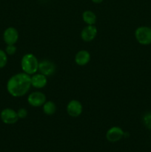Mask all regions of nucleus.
<instances>
[{
    "mask_svg": "<svg viewBox=\"0 0 151 152\" xmlns=\"http://www.w3.org/2000/svg\"><path fill=\"white\" fill-rule=\"evenodd\" d=\"M7 56L5 51L0 49V68H2L7 65Z\"/></svg>",
    "mask_w": 151,
    "mask_h": 152,
    "instance_id": "dca6fc26",
    "label": "nucleus"
},
{
    "mask_svg": "<svg viewBox=\"0 0 151 152\" xmlns=\"http://www.w3.org/2000/svg\"><path fill=\"white\" fill-rule=\"evenodd\" d=\"M38 60L33 53H26L21 60V68L24 73L33 75L38 71Z\"/></svg>",
    "mask_w": 151,
    "mask_h": 152,
    "instance_id": "f03ea898",
    "label": "nucleus"
},
{
    "mask_svg": "<svg viewBox=\"0 0 151 152\" xmlns=\"http://www.w3.org/2000/svg\"><path fill=\"white\" fill-rule=\"evenodd\" d=\"M98 30L95 25H87L82 29L81 32V39L86 42H92L97 35Z\"/></svg>",
    "mask_w": 151,
    "mask_h": 152,
    "instance_id": "1a4fd4ad",
    "label": "nucleus"
},
{
    "mask_svg": "<svg viewBox=\"0 0 151 152\" xmlns=\"http://www.w3.org/2000/svg\"><path fill=\"white\" fill-rule=\"evenodd\" d=\"M82 19L87 25H93L96 22V15L91 10H85L82 13Z\"/></svg>",
    "mask_w": 151,
    "mask_h": 152,
    "instance_id": "ddd939ff",
    "label": "nucleus"
},
{
    "mask_svg": "<svg viewBox=\"0 0 151 152\" xmlns=\"http://www.w3.org/2000/svg\"><path fill=\"white\" fill-rule=\"evenodd\" d=\"M31 87L30 75L25 73H18L12 76L7 83V92L14 97L25 96Z\"/></svg>",
    "mask_w": 151,
    "mask_h": 152,
    "instance_id": "f257e3e1",
    "label": "nucleus"
},
{
    "mask_svg": "<svg viewBox=\"0 0 151 152\" xmlns=\"http://www.w3.org/2000/svg\"><path fill=\"white\" fill-rule=\"evenodd\" d=\"M91 1L93 3H95V4H100V3H102L103 1V0H91Z\"/></svg>",
    "mask_w": 151,
    "mask_h": 152,
    "instance_id": "6ab92c4d",
    "label": "nucleus"
},
{
    "mask_svg": "<svg viewBox=\"0 0 151 152\" xmlns=\"http://www.w3.org/2000/svg\"><path fill=\"white\" fill-rule=\"evenodd\" d=\"M16 47L14 45H7V47L5 48V52L8 55H13L16 52Z\"/></svg>",
    "mask_w": 151,
    "mask_h": 152,
    "instance_id": "f3484780",
    "label": "nucleus"
},
{
    "mask_svg": "<svg viewBox=\"0 0 151 152\" xmlns=\"http://www.w3.org/2000/svg\"><path fill=\"white\" fill-rule=\"evenodd\" d=\"M1 120L4 124L13 125L17 123L19 120L17 112L12 108H4L1 111L0 114Z\"/></svg>",
    "mask_w": 151,
    "mask_h": 152,
    "instance_id": "423d86ee",
    "label": "nucleus"
},
{
    "mask_svg": "<svg viewBox=\"0 0 151 152\" xmlns=\"http://www.w3.org/2000/svg\"><path fill=\"white\" fill-rule=\"evenodd\" d=\"M124 136V132L122 129L118 126H113L108 129L106 133V139L110 142L119 141Z\"/></svg>",
    "mask_w": 151,
    "mask_h": 152,
    "instance_id": "6e6552de",
    "label": "nucleus"
},
{
    "mask_svg": "<svg viewBox=\"0 0 151 152\" xmlns=\"http://www.w3.org/2000/svg\"><path fill=\"white\" fill-rule=\"evenodd\" d=\"M67 113L71 117H78L81 114L83 106L81 102L77 99H72L67 105Z\"/></svg>",
    "mask_w": 151,
    "mask_h": 152,
    "instance_id": "0eeeda50",
    "label": "nucleus"
},
{
    "mask_svg": "<svg viewBox=\"0 0 151 152\" xmlns=\"http://www.w3.org/2000/svg\"><path fill=\"white\" fill-rule=\"evenodd\" d=\"M90 61V54L87 50H81L75 56V62L79 66H84Z\"/></svg>",
    "mask_w": 151,
    "mask_h": 152,
    "instance_id": "f8f14e48",
    "label": "nucleus"
},
{
    "mask_svg": "<svg viewBox=\"0 0 151 152\" xmlns=\"http://www.w3.org/2000/svg\"><path fill=\"white\" fill-rule=\"evenodd\" d=\"M42 109L46 115H53L56 111V105L53 101H46L42 105Z\"/></svg>",
    "mask_w": 151,
    "mask_h": 152,
    "instance_id": "4468645a",
    "label": "nucleus"
},
{
    "mask_svg": "<svg viewBox=\"0 0 151 152\" xmlns=\"http://www.w3.org/2000/svg\"><path fill=\"white\" fill-rule=\"evenodd\" d=\"M56 66L55 63L48 59H43L38 62V71L46 77H50L56 72Z\"/></svg>",
    "mask_w": 151,
    "mask_h": 152,
    "instance_id": "20e7f679",
    "label": "nucleus"
},
{
    "mask_svg": "<svg viewBox=\"0 0 151 152\" xmlns=\"http://www.w3.org/2000/svg\"><path fill=\"white\" fill-rule=\"evenodd\" d=\"M46 99L47 97L44 93L41 91H34L28 95V102L32 107L38 108L44 105V102L47 101Z\"/></svg>",
    "mask_w": 151,
    "mask_h": 152,
    "instance_id": "39448f33",
    "label": "nucleus"
},
{
    "mask_svg": "<svg viewBox=\"0 0 151 152\" xmlns=\"http://www.w3.org/2000/svg\"><path fill=\"white\" fill-rule=\"evenodd\" d=\"M16 112H17L19 119H25L28 117V110L25 108H19Z\"/></svg>",
    "mask_w": 151,
    "mask_h": 152,
    "instance_id": "a211bd4d",
    "label": "nucleus"
},
{
    "mask_svg": "<svg viewBox=\"0 0 151 152\" xmlns=\"http://www.w3.org/2000/svg\"><path fill=\"white\" fill-rule=\"evenodd\" d=\"M135 37L138 42L143 45L151 44V28L147 26H140L135 31Z\"/></svg>",
    "mask_w": 151,
    "mask_h": 152,
    "instance_id": "7ed1b4c3",
    "label": "nucleus"
},
{
    "mask_svg": "<svg viewBox=\"0 0 151 152\" xmlns=\"http://www.w3.org/2000/svg\"><path fill=\"white\" fill-rule=\"evenodd\" d=\"M3 39L7 45H15L19 39V32L13 27H9L4 31Z\"/></svg>",
    "mask_w": 151,
    "mask_h": 152,
    "instance_id": "9d476101",
    "label": "nucleus"
},
{
    "mask_svg": "<svg viewBox=\"0 0 151 152\" xmlns=\"http://www.w3.org/2000/svg\"><path fill=\"white\" fill-rule=\"evenodd\" d=\"M142 121H143L144 125L147 129L149 130H151V113L148 112L144 115L143 118H142Z\"/></svg>",
    "mask_w": 151,
    "mask_h": 152,
    "instance_id": "2eb2a0df",
    "label": "nucleus"
},
{
    "mask_svg": "<svg viewBox=\"0 0 151 152\" xmlns=\"http://www.w3.org/2000/svg\"><path fill=\"white\" fill-rule=\"evenodd\" d=\"M31 86L36 89L43 88L47 83V78L46 76L43 75L41 73H36L30 76Z\"/></svg>",
    "mask_w": 151,
    "mask_h": 152,
    "instance_id": "9b49d317",
    "label": "nucleus"
}]
</instances>
